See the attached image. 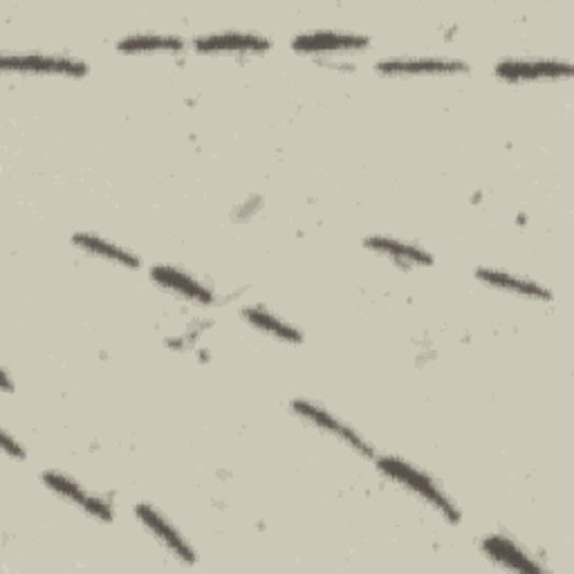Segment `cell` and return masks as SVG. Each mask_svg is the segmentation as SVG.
<instances>
[{
  "label": "cell",
  "instance_id": "1",
  "mask_svg": "<svg viewBox=\"0 0 574 574\" xmlns=\"http://www.w3.org/2000/svg\"><path fill=\"white\" fill-rule=\"evenodd\" d=\"M373 460L386 479H391L393 483H397L399 487H404L408 494L417 496L423 503L431 505L442 518L449 520V524L453 526L460 524L462 514L453 503V498L427 472H423L420 466H415L397 455H375Z\"/></svg>",
  "mask_w": 574,
  "mask_h": 574
},
{
  "label": "cell",
  "instance_id": "2",
  "mask_svg": "<svg viewBox=\"0 0 574 574\" xmlns=\"http://www.w3.org/2000/svg\"><path fill=\"white\" fill-rule=\"evenodd\" d=\"M292 410H294L296 417H301L305 425L319 429L322 434L333 436L335 440L344 442L354 453H359L363 458H375L378 455L373 444L367 438H363L359 431H354L350 425H346L341 417H337L328 408H324V406H319L315 402H309V399H294L292 402Z\"/></svg>",
  "mask_w": 574,
  "mask_h": 574
},
{
  "label": "cell",
  "instance_id": "3",
  "mask_svg": "<svg viewBox=\"0 0 574 574\" xmlns=\"http://www.w3.org/2000/svg\"><path fill=\"white\" fill-rule=\"evenodd\" d=\"M135 518L139 520V526L155 541H158L173 559H178L184 565H193L198 561L195 550L189 545L184 534L171 524V520L162 511H158L148 503H137L135 505Z\"/></svg>",
  "mask_w": 574,
  "mask_h": 574
},
{
  "label": "cell",
  "instance_id": "4",
  "mask_svg": "<svg viewBox=\"0 0 574 574\" xmlns=\"http://www.w3.org/2000/svg\"><path fill=\"white\" fill-rule=\"evenodd\" d=\"M0 68L5 72H27V75H57V77H86L88 66L75 57L66 55H45V52H16L3 55Z\"/></svg>",
  "mask_w": 574,
  "mask_h": 574
},
{
  "label": "cell",
  "instance_id": "5",
  "mask_svg": "<svg viewBox=\"0 0 574 574\" xmlns=\"http://www.w3.org/2000/svg\"><path fill=\"white\" fill-rule=\"evenodd\" d=\"M41 479H43V485L52 494H57L59 498L68 500L70 505L79 507L83 514L101 520V524H113L115 511H113V505L106 498H101V496L88 492L81 483H77L75 479H70L61 472H45Z\"/></svg>",
  "mask_w": 574,
  "mask_h": 574
},
{
  "label": "cell",
  "instance_id": "6",
  "mask_svg": "<svg viewBox=\"0 0 574 574\" xmlns=\"http://www.w3.org/2000/svg\"><path fill=\"white\" fill-rule=\"evenodd\" d=\"M371 47V38L348 30H312L292 38V49L303 55H328V52H361Z\"/></svg>",
  "mask_w": 574,
  "mask_h": 574
},
{
  "label": "cell",
  "instance_id": "7",
  "mask_svg": "<svg viewBox=\"0 0 574 574\" xmlns=\"http://www.w3.org/2000/svg\"><path fill=\"white\" fill-rule=\"evenodd\" d=\"M150 281L155 285H160L162 290L171 292L173 296L184 299L195 305H212L216 299L214 292L209 290L204 283H200L195 277H191L173 266H153Z\"/></svg>",
  "mask_w": 574,
  "mask_h": 574
},
{
  "label": "cell",
  "instance_id": "8",
  "mask_svg": "<svg viewBox=\"0 0 574 574\" xmlns=\"http://www.w3.org/2000/svg\"><path fill=\"white\" fill-rule=\"evenodd\" d=\"M494 72L505 81H543L572 77V66L559 59H507Z\"/></svg>",
  "mask_w": 574,
  "mask_h": 574
},
{
  "label": "cell",
  "instance_id": "9",
  "mask_svg": "<svg viewBox=\"0 0 574 574\" xmlns=\"http://www.w3.org/2000/svg\"><path fill=\"white\" fill-rule=\"evenodd\" d=\"M382 75H460L469 72V66L460 59L447 57H389L375 64Z\"/></svg>",
  "mask_w": 574,
  "mask_h": 574
},
{
  "label": "cell",
  "instance_id": "10",
  "mask_svg": "<svg viewBox=\"0 0 574 574\" xmlns=\"http://www.w3.org/2000/svg\"><path fill=\"white\" fill-rule=\"evenodd\" d=\"M363 247L369 251L389 258L391 263H395L402 270H413V268H429L434 266V254L427 251L420 245H413L399 238L391 236H369L363 240Z\"/></svg>",
  "mask_w": 574,
  "mask_h": 574
},
{
  "label": "cell",
  "instance_id": "11",
  "mask_svg": "<svg viewBox=\"0 0 574 574\" xmlns=\"http://www.w3.org/2000/svg\"><path fill=\"white\" fill-rule=\"evenodd\" d=\"M193 47L198 52H266L272 47V41L258 32L223 30L195 36Z\"/></svg>",
  "mask_w": 574,
  "mask_h": 574
},
{
  "label": "cell",
  "instance_id": "12",
  "mask_svg": "<svg viewBox=\"0 0 574 574\" xmlns=\"http://www.w3.org/2000/svg\"><path fill=\"white\" fill-rule=\"evenodd\" d=\"M476 279L481 283L494 288V290H503V292H509V294H516V296H526V299H532V301H552L554 299V294L545 285H541L532 279H526V277L505 272V270L479 268Z\"/></svg>",
  "mask_w": 574,
  "mask_h": 574
},
{
  "label": "cell",
  "instance_id": "13",
  "mask_svg": "<svg viewBox=\"0 0 574 574\" xmlns=\"http://www.w3.org/2000/svg\"><path fill=\"white\" fill-rule=\"evenodd\" d=\"M483 552L500 567L505 570H514V572H543V565L539 561H534L524 548H520L516 541L500 537V534H492L483 541Z\"/></svg>",
  "mask_w": 574,
  "mask_h": 574
},
{
  "label": "cell",
  "instance_id": "14",
  "mask_svg": "<svg viewBox=\"0 0 574 574\" xmlns=\"http://www.w3.org/2000/svg\"><path fill=\"white\" fill-rule=\"evenodd\" d=\"M240 317L245 319V324H249L251 328L260 330L268 337H274L283 344H303V333L299 328H294L290 322H285L283 317H279L277 312L263 307V305H245L240 309Z\"/></svg>",
  "mask_w": 574,
  "mask_h": 574
},
{
  "label": "cell",
  "instance_id": "15",
  "mask_svg": "<svg viewBox=\"0 0 574 574\" xmlns=\"http://www.w3.org/2000/svg\"><path fill=\"white\" fill-rule=\"evenodd\" d=\"M72 243L90 254V256H97L101 260H109V263L113 266H120V268H126V270H137L142 266V260L135 251L109 240V238H101L97 234H90V232H77L72 236Z\"/></svg>",
  "mask_w": 574,
  "mask_h": 574
},
{
  "label": "cell",
  "instance_id": "16",
  "mask_svg": "<svg viewBox=\"0 0 574 574\" xmlns=\"http://www.w3.org/2000/svg\"><path fill=\"white\" fill-rule=\"evenodd\" d=\"M184 47V41L176 34L160 32H139L128 34L117 43L120 52H178Z\"/></svg>",
  "mask_w": 574,
  "mask_h": 574
},
{
  "label": "cell",
  "instance_id": "17",
  "mask_svg": "<svg viewBox=\"0 0 574 574\" xmlns=\"http://www.w3.org/2000/svg\"><path fill=\"white\" fill-rule=\"evenodd\" d=\"M3 449H5V453L8 455H12V458H19V460H25V449H23V444L21 442H14V438L10 436V431H3Z\"/></svg>",
  "mask_w": 574,
  "mask_h": 574
}]
</instances>
